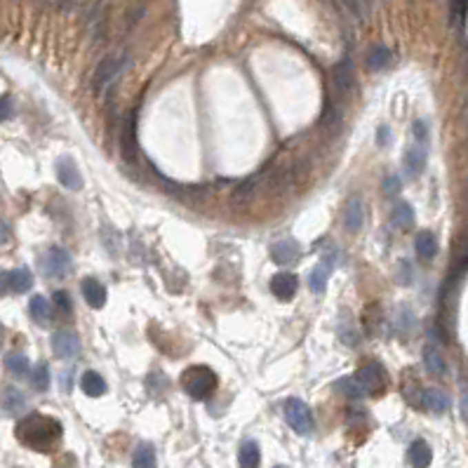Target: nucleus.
<instances>
[{
  "mask_svg": "<svg viewBox=\"0 0 468 468\" xmlns=\"http://www.w3.org/2000/svg\"><path fill=\"white\" fill-rule=\"evenodd\" d=\"M61 424L54 416L45 414H28L17 424L14 436L19 438V442H24L26 447L38 449V452H50L57 447V442L61 440Z\"/></svg>",
  "mask_w": 468,
  "mask_h": 468,
  "instance_id": "1",
  "label": "nucleus"
},
{
  "mask_svg": "<svg viewBox=\"0 0 468 468\" xmlns=\"http://www.w3.org/2000/svg\"><path fill=\"white\" fill-rule=\"evenodd\" d=\"M181 386L191 398L196 400H205L214 393L216 388V374L210 367H203V365H196V367H188L184 374H181Z\"/></svg>",
  "mask_w": 468,
  "mask_h": 468,
  "instance_id": "2",
  "label": "nucleus"
},
{
  "mask_svg": "<svg viewBox=\"0 0 468 468\" xmlns=\"http://www.w3.org/2000/svg\"><path fill=\"white\" fill-rule=\"evenodd\" d=\"M285 419H287L289 428L299 436H306V433L313 431V414L308 409V405L299 398H289L285 403Z\"/></svg>",
  "mask_w": 468,
  "mask_h": 468,
  "instance_id": "3",
  "label": "nucleus"
},
{
  "mask_svg": "<svg viewBox=\"0 0 468 468\" xmlns=\"http://www.w3.org/2000/svg\"><path fill=\"white\" fill-rule=\"evenodd\" d=\"M356 379L360 381V386L365 388L367 396H379V393H384V388L388 384V374H386V369L381 363L365 365L360 372L356 374Z\"/></svg>",
  "mask_w": 468,
  "mask_h": 468,
  "instance_id": "4",
  "label": "nucleus"
},
{
  "mask_svg": "<svg viewBox=\"0 0 468 468\" xmlns=\"http://www.w3.org/2000/svg\"><path fill=\"white\" fill-rule=\"evenodd\" d=\"M68 268H71V256H68L66 250L52 247L43 256V273L48 278H64Z\"/></svg>",
  "mask_w": 468,
  "mask_h": 468,
  "instance_id": "5",
  "label": "nucleus"
},
{
  "mask_svg": "<svg viewBox=\"0 0 468 468\" xmlns=\"http://www.w3.org/2000/svg\"><path fill=\"white\" fill-rule=\"evenodd\" d=\"M52 351L57 358L61 360H73V358L81 356V339H78L73 332H66V329H59L52 336Z\"/></svg>",
  "mask_w": 468,
  "mask_h": 468,
  "instance_id": "6",
  "label": "nucleus"
},
{
  "mask_svg": "<svg viewBox=\"0 0 468 468\" xmlns=\"http://www.w3.org/2000/svg\"><path fill=\"white\" fill-rule=\"evenodd\" d=\"M57 179H59V184L66 186L68 191H81L83 188V174L71 156H61L59 161H57Z\"/></svg>",
  "mask_w": 468,
  "mask_h": 468,
  "instance_id": "7",
  "label": "nucleus"
},
{
  "mask_svg": "<svg viewBox=\"0 0 468 468\" xmlns=\"http://www.w3.org/2000/svg\"><path fill=\"white\" fill-rule=\"evenodd\" d=\"M33 285V276H31V271L24 266H19V268H12V271H8L3 276V287H5V292H17V294H21V292H28V287Z\"/></svg>",
  "mask_w": 468,
  "mask_h": 468,
  "instance_id": "8",
  "label": "nucleus"
},
{
  "mask_svg": "<svg viewBox=\"0 0 468 468\" xmlns=\"http://www.w3.org/2000/svg\"><path fill=\"white\" fill-rule=\"evenodd\" d=\"M296 287H299V281H296V276H292V273H276L271 281V292L278 296L281 301H289L294 299L296 294Z\"/></svg>",
  "mask_w": 468,
  "mask_h": 468,
  "instance_id": "9",
  "label": "nucleus"
},
{
  "mask_svg": "<svg viewBox=\"0 0 468 468\" xmlns=\"http://www.w3.org/2000/svg\"><path fill=\"white\" fill-rule=\"evenodd\" d=\"M334 88H336V92H339L341 99H348V96L353 94L356 83H353V68H351V61L348 59H344L339 66L334 68Z\"/></svg>",
  "mask_w": 468,
  "mask_h": 468,
  "instance_id": "10",
  "label": "nucleus"
},
{
  "mask_svg": "<svg viewBox=\"0 0 468 468\" xmlns=\"http://www.w3.org/2000/svg\"><path fill=\"white\" fill-rule=\"evenodd\" d=\"M271 259L278 266H292L299 259V247L292 241H281L276 245H271Z\"/></svg>",
  "mask_w": 468,
  "mask_h": 468,
  "instance_id": "11",
  "label": "nucleus"
},
{
  "mask_svg": "<svg viewBox=\"0 0 468 468\" xmlns=\"http://www.w3.org/2000/svg\"><path fill=\"white\" fill-rule=\"evenodd\" d=\"M125 61H128L125 57H108V59H104L99 66V71H96V76H94V83L101 88V85L111 83L113 78H118V73L125 68Z\"/></svg>",
  "mask_w": 468,
  "mask_h": 468,
  "instance_id": "12",
  "label": "nucleus"
},
{
  "mask_svg": "<svg viewBox=\"0 0 468 468\" xmlns=\"http://www.w3.org/2000/svg\"><path fill=\"white\" fill-rule=\"evenodd\" d=\"M363 221H365V210H363V201L360 198H351L344 210V226L346 231L351 233H358L363 228Z\"/></svg>",
  "mask_w": 468,
  "mask_h": 468,
  "instance_id": "13",
  "label": "nucleus"
},
{
  "mask_svg": "<svg viewBox=\"0 0 468 468\" xmlns=\"http://www.w3.org/2000/svg\"><path fill=\"white\" fill-rule=\"evenodd\" d=\"M421 405L433 414H445L449 409V398L440 388H428V391L421 393Z\"/></svg>",
  "mask_w": 468,
  "mask_h": 468,
  "instance_id": "14",
  "label": "nucleus"
},
{
  "mask_svg": "<svg viewBox=\"0 0 468 468\" xmlns=\"http://www.w3.org/2000/svg\"><path fill=\"white\" fill-rule=\"evenodd\" d=\"M261 179H264V174H254V176H250L247 181H243L241 186L233 191V203L236 205H247V203H252L254 198H256V193H259V184H261Z\"/></svg>",
  "mask_w": 468,
  "mask_h": 468,
  "instance_id": "15",
  "label": "nucleus"
},
{
  "mask_svg": "<svg viewBox=\"0 0 468 468\" xmlns=\"http://www.w3.org/2000/svg\"><path fill=\"white\" fill-rule=\"evenodd\" d=\"M83 296L92 308H104L106 306V287L94 278H85L83 281Z\"/></svg>",
  "mask_w": 468,
  "mask_h": 468,
  "instance_id": "16",
  "label": "nucleus"
},
{
  "mask_svg": "<svg viewBox=\"0 0 468 468\" xmlns=\"http://www.w3.org/2000/svg\"><path fill=\"white\" fill-rule=\"evenodd\" d=\"M329 276H332V259H323L321 264L311 271V276H308V285H311L313 292L323 294L329 283Z\"/></svg>",
  "mask_w": 468,
  "mask_h": 468,
  "instance_id": "17",
  "label": "nucleus"
},
{
  "mask_svg": "<svg viewBox=\"0 0 468 468\" xmlns=\"http://www.w3.org/2000/svg\"><path fill=\"white\" fill-rule=\"evenodd\" d=\"M424 363H426V369L433 376H445V374H447V365H445V358H442L440 348H438L436 344H428L424 348Z\"/></svg>",
  "mask_w": 468,
  "mask_h": 468,
  "instance_id": "18",
  "label": "nucleus"
},
{
  "mask_svg": "<svg viewBox=\"0 0 468 468\" xmlns=\"http://www.w3.org/2000/svg\"><path fill=\"white\" fill-rule=\"evenodd\" d=\"M24 407H26L24 393H21L19 388H14V386L5 388V393H3V409H5V414L17 416L19 412H24Z\"/></svg>",
  "mask_w": 468,
  "mask_h": 468,
  "instance_id": "19",
  "label": "nucleus"
},
{
  "mask_svg": "<svg viewBox=\"0 0 468 468\" xmlns=\"http://www.w3.org/2000/svg\"><path fill=\"white\" fill-rule=\"evenodd\" d=\"M409 464H412L414 468H428L431 466V459H433V452H431V447H428V442L426 440H414L412 445H409Z\"/></svg>",
  "mask_w": 468,
  "mask_h": 468,
  "instance_id": "20",
  "label": "nucleus"
},
{
  "mask_svg": "<svg viewBox=\"0 0 468 468\" xmlns=\"http://www.w3.org/2000/svg\"><path fill=\"white\" fill-rule=\"evenodd\" d=\"M28 311H31V318L36 321V325H41V327H48L50 325V318H52V306H50V301L45 299V296H33L31 304H28Z\"/></svg>",
  "mask_w": 468,
  "mask_h": 468,
  "instance_id": "21",
  "label": "nucleus"
},
{
  "mask_svg": "<svg viewBox=\"0 0 468 468\" xmlns=\"http://www.w3.org/2000/svg\"><path fill=\"white\" fill-rule=\"evenodd\" d=\"M81 388H83L85 396H90V398H101L108 391L104 376H101L99 372H85L83 379H81Z\"/></svg>",
  "mask_w": 468,
  "mask_h": 468,
  "instance_id": "22",
  "label": "nucleus"
},
{
  "mask_svg": "<svg viewBox=\"0 0 468 468\" xmlns=\"http://www.w3.org/2000/svg\"><path fill=\"white\" fill-rule=\"evenodd\" d=\"M391 221H393V226L400 228V231H412V226H414V210H412V205L398 203L396 207H393Z\"/></svg>",
  "mask_w": 468,
  "mask_h": 468,
  "instance_id": "23",
  "label": "nucleus"
},
{
  "mask_svg": "<svg viewBox=\"0 0 468 468\" xmlns=\"http://www.w3.org/2000/svg\"><path fill=\"white\" fill-rule=\"evenodd\" d=\"M416 254L421 256L424 261H431L433 256L438 254V241H436V236H433L431 231H421V233H416Z\"/></svg>",
  "mask_w": 468,
  "mask_h": 468,
  "instance_id": "24",
  "label": "nucleus"
},
{
  "mask_svg": "<svg viewBox=\"0 0 468 468\" xmlns=\"http://www.w3.org/2000/svg\"><path fill=\"white\" fill-rule=\"evenodd\" d=\"M259 461H261L259 445L254 440H245L241 445V452H238V464H241V468H259Z\"/></svg>",
  "mask_w": 468,
  "mask_h": 468,
  "instance_id": "25",
  "label": "nucleus"
},
{
  "mask_svg": "<svg viewBox=\"0 0 468 468\" xmlns=\"http://www.w3.org/2000/svg\"><path fill=\"white\" fill-rule=\"evenodd\" d=\"M426 167V148L424 146H416L409 148L407 156H405V170H407L412 176H419Z\"/></svg>",
  "mask_w": 468,
  "mask_h": 468,
  "instance_id": "26",
  "label": "nucleus"
},
{
  "mask_svg": "<svg viewBox=\"0 0 468 468\" xmlns=\"http://www.w3.org/2000/svg\"><path fill=\"white\" fill-rule=\"evenodd\" d=\"M156 449H153V445L148 442H141L139 447L134 449V456H132V468H156Z\"/></svg>",
  "mask_w": 468,
  "mask_h": 468,
  "instance_id": "27",
  "label": "nucleus"
},
{
  "mask_svg": "<svg viewBox=\"0 0 468 468\" xmlns=\"http://www.w3.org/2000/svg\"><path fill=\"white\" fill-rule=\"evenodd\" d=\"M336 391L344 393L348 400H363L367 393H365V388L360 386V381L356 379V376H346V379H339L336 381Z\"/></svg>",
  "mask_w": 468,
  "mask_h": 468,
  "instance_id": "28",
  "label": "nucleus"
},
{
  "mask_svg": "<svg viewBox=\"0 0 468 468\" xmlns=\"http://www.w3.org/2000/svg\"><path fill=\"white\" fill-rule=\"evenodd\" d=\"M5 367H8V372L17 376V379H24L28 374V360L21 353H8V356H5Z\"/></svg>",
  "mask_w": 468,
  "mask_h": 468,
  "instance_id": "29",
  "label": "nucleus"
},
{
  "mask_svg": "<svg viewBox=\"0 0 468 468\" xmlns=\"http://www.w3.org/2000/svg\"><path fill=\"white\" fill-rule=\"evenodd\" d=\"M391 61H393V52L388 48H384V45H379V48H374V52L369 54L367 66L372 68V71H384L386 66H391Z\"/></svg>",
  "mask_w": 468,
  "mask_h": 468,
  "instance_id": "30",
  "label": "nucleus"
},
{
  "mask_svg": "<svg viewBox=\"0 0 468 468\" xmlns=\"http://www.w3.org/2000/svg\"><path fill=\"white\" fill-rule=\"evenodd\" d=\"M123 153L128 161H134L136 144H134V121H128L123 128Z\"/></svg>",
  "mask_w": 468,
  "mask_h": 468,
  "instance_id": "31",
  "label": "nucleus"
},
{
  "mask_svg": "<svg viewBox=\"0 0 468 468\" xmlns=\"http://www.w3.org/2000/svg\"><path fill=\"white\" fill-rule=\"evenodd\" d=\"M33 388L36 391H48V386H50V369H48V365H38L36 369H33Z\"/></svg>",
  "mask_w": 468,
  "mask_h": 468,
  "instance_id": "32",
  "label": "nucleus"
},
{
  "mask_svg": "<svg viewBox=\"0 0 468 468\" xmlns=\"http://www.w3.org/2000/svg\"><path fill=\"white\" fill-rule=\"evenodd\" d=\"M344 3H346V8L358 17V19H365L367 12H369V5H372V0H344Z\"/></svg>",
  "mask_w": 468,
  "mask_h": 468,
  "instance_id": "33",
  "label": "nucleus"
},
{
  "mask_svg": "<svg viewBox=\"0 0 468 468\" xmlns=\"http://www.w3.org/2000/svg\"><path fill=\"white\" fill-rule=\"evenodd\" d=\"M400 188H403L400 176L391 174V176H386V179H384V186H381V191H384V196L393 198V196H398V193H400Z\"/></svg>",
  "mask_w": 468,
  "mask_h": 468,
  "instance_id": "34",
  "label": "nucleus"
},
{
  "mask_svg": "<svg viewBox=\"0 0 468 468\" xmlns=\"http://www.w3.org/2000/svg\"><path fill=\"white\" fill-rule=\"evenodd\" d=\"M54 306H57V311L59 313H64V316H68L71 313V299H68V294L66 292H57L54 294Z\"/></svg>",
  "mask_w": 468,
  "mask_h": 468,
  "instance_id": "35",
  "label": "nucleus"
},
{
  "mask_svg": "<svg viewBox=\"0 0 468 468\" xmlns=\"http://www.w3.org/2000/svg\"><path fill=\"white\" fill-rule=\"evenodd\" d=\"M412 134H414V139L419 141V144H424V141L428 139V128H426V123H424V121H414V123H412Z\"/></svg>",
  "mask_w": 468,
  "mask_h": 468,
  "instance_id": "36",
  "label": "nucleus"
},
{
  "mask_svg": "<svg viewBox=\"0 0 468 468\" xmlns=\"http://www.w3.org/2000/svg\"><path fill=\"white\" fill-rule=\"evenodd\" d=\"M400 283L403 285L412 283V268H409L407 261H400Z\"/></svg>",
  "mask_w": 468,
  "mask_h": 468,
  "instance_id": "37",
  "label": "nucleus"
},
{
  "mask_svg": "<svg viewBox=\"0 0 468 468\" xmlns=\"http://www.w3.org/2000/svg\"><path fill=\"white\" fill-rule=\"evenodd\" d=\"M459 407H461V416H464V421H466V426H468V391L461 393Z\"/></svg>",
  "mask_w": 468,
  "mask_h": 468,
  "instance_id": "38",
  "label": "nucleus"
},
{
  "mask_svg": "<svg viewBox=\"0 0 468 468\" xmlns=\"http://www.w3.org/2000/svg\"><path fill=\"white\" fill-rule=\"evenodd\" d=\"M10 116H12V106H10V96H5L3 99V121H10Z\"/></svg>",
  "mask_w": 468,
  "mask_h": 468,
  "instance_id": "39",
  "label": "nucleus"
},
{
  "mask_svg": "<svg viewBox=\"0 0 468 468\" xmlns=\"http://www.w3.org/2000/svg\"><path fill=\"white\" fill-rule=\"evenodd\" d=\"M386 141H388V128H381V130H379V144L384 146Z\"/></svg>",
  "mask_w": 468,
  "mask_h": 468,
  "instance_id": "40",
  "label": "nucleus"
},
{
  "mask_svg": "<svg viewBox=\"0 0 468 468\" xmlns=\"http://www.w3.org/2000/svg\"><path fill=\"white\" fill-rule=\"evenodd\" d=\"M278 468H285V466H278Z\"/></svg>",
  "mask_w": 468,
  "mask_h": 468,
  "instance_id": "41",
  "label": "nucleus"
}]
</instances>
